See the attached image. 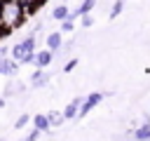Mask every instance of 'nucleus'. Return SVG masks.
Instances as JSON below:
<instances>
[{"instance_id": "7", "label": "nucleus", "mask_w": 150, "mask_h": 141, "mask_svg": "<svg viewBox=\"0 0 150 141\" xmlns=\"http://www.w3.org/2000/svg\"><path fill=\"white\" fill-rule=\"evenodd\" d=\"M134 141H150V115H143V125H138L136 129H129Z\"/></svg>"}, {"instance_id": "18", "label": "nucleus", "mask_w": 150, "mask_h": 141, "mask_svg": "<svg viewBox=\"0 0 150 141\" xmlns=\"http://www.w3.org/2000/svg\"><path fill=\"white\" fill-rule=\"evenodd\" d=\"M80 26H82V28H91V26H94V16H91V14H82V16H80Z\"/></svg>"}, {"instance_id": "16", "label": "nucleus", "mask_w": 150, "mask_h": 141, "mask_svg": "<svg viewBox=\"0 0 150 141\" xmlns=\"http://www.w3.org/2000/svg\"><path fill=\"white\" fill-rule=\"evenodd\" d=\"M122 9H124V0H115L112 7H110V14H108V16H110V19H117V16L122 14Z\"/></svg>"}, {"instance_id": "19", "label": "nucleus", "mask_w": 150, "mask_h": 141, "mask_svg": "<svg viewBox=\"0 0 150 141\" xmlns=\"http://www.w3.org/2000/svg\"><path fill=\"white\" fill-rule=\"evenodd\" d=\"M40 136H42V132H38V129L33 127V129H30V132H28V134H26V136L21 139V141H38Z\"/></svg>"}, {"instance_id": "25", "label": "nucleus", "mask_w": 150, "mask_h": 141, "mask_svg": "<svg viewBox=\"0 0 150 141\" xmlns=\"http://www.w3.org/2000/svg\"><path fill=\"white\" fill-rule=\"evenodd\" d=\"M0 5H2V2H0Z\"/></svg>"}, {"instance_id": "21", "label": "nucleus", "mask_w": 150, "mask_h": 141, "mask_svg": "<svg viewBox=\"0 0 150 141\" xmlns=\"http://www.w3.org/2000/svg\"><path fill=\"white\" fill-rule=\"evenodd\" d=\"M9 56V45H5V42H0V63L5 61Z\"/></svg>"}, {"instance_id": "8", "label": "nucleus", "mask_w": 150, "mask_h": 141, "mask_svg": "<svg viewBox=\"0 0 150 141\" xmlns=\"http://www.w3.org/2000/svg\"><path fill=\"white\" fill-rule=\"evenodd\" d=\"M54 56H56V54L49 52L47 47H45V49H38V52H35V59H33V66H35V68H49L52 61H54Z\"/></svg>"}, {"instance_id": "10", "label": "nucleus", "mask_w": 150, "mask_h": 141, "mask_svg": "<svg viewBox=\"0 0 150 141\" xmlns=\"http://www.w3.org/2000/svg\"><path fill=\"white\" fill-rule=\"evenodd\" d=\"M45 42H47V49H49V52L59 54V52H61V45H63V33H61V31H52V33H47Z\"/></svg>"}, {"instance_id": "1", "label": "nucleus", "mask_w": 150, "mask_h": 141, "mask_svg": "<svg viewBox=\"0 0 150 141\" xmlns=\"http://www.w3.org/2000/svg\"><path fill=\"white\" fill-rule=\"evenodd\" d=\"M28 19L23 0H5L0 5V38H9L14 31H19Z\"/></svg>"}, {"instance_id": "20", "label": "nucleus", "mask_w": 150, "mask_h": 141, "mask_svg": "<svg viewBox=\"0 0 150 141\" xmlns=\"http://www.w3.org/2000/svg\"><path fill=\"white\" fill-rule=\"evenodd\" d=\"M75 66H77V56H73V59H68V61H66V66H63V73H70Z\"/></svg>"}, {"instance_id": "3", "label": "nucleus", "mask_w": 150, "mask_h": 141, "mask_svg": "<svg viewBox=\"0 0 150 141\" xmlns=\"http://www.w3.org/2000/svg\"><path fill=\"white\" fill-rule=\"evenodd\" d=\"M105 99V94L103 92H98V89H94V92H89L87 96H84V101H82V108H80V113H77V120H82V118H87L101 101Z\"/></svg>"}, {"instance_id": "24", "label": "nucleus", "mask_w": 150, "mask_h": 141, "mask_svg": "<svg viewBox=\"0 0 150 141\" xmlns=\"http://www.w3.org/2000/svg\"><path fill=\"white\" fill-rule=\"evenodd\" d=\"M0 2H5V0H0Z\"/></svg>"}, {"instance_id": "4", "label": "nucleus", "mask_w": 150, "mask_h": 141, "mask_svg": "<svg viewBox=\"0 0 150 141\" xmlns=\"http://www.w3.org/2000/svg\"><path fill=\"white\" fill-rule=\"evenodd\" d=\"M52 82V73L47 68H35L30 75V89H45Z\"/></svg>"}, {"instance_id": "11", "label": "nucleus", "mask_w": 150, "mask_h": 141, "mask_svg": "<svg viewBox=\"0 0 150 141\" xmlns=\"http://www.w3.org/2000/svg\"><path fill=\"white\" fill-rule=\"evenodd\" d=\"M30 122H33V127H35L38 132H42V134L52 132V125H49V120H47V113H35Z\"/></svg>"}, {"instance_id": "15", "label": "nucleus", "mask_w": 150, "mask_h": 141, "mask_svg": "<svg viewBox=\"0 0 150 141\" xmlns=\"http://www.w3.org/2000/svg\"><path fill=\"white\" fill-rule=\"evenodd\" d=\"M33 120V115H28V113H19V118L14 120V129H26V125Z\"/></svg>"}, {"instance_id": "14", "label": "nucleus", "mask_w": 150, "mask_h": 141, "mask_svg": "<svg viewBox=\"0 0 150 141\" xmlns=\"http://www.w3.org/2000/svg\"><path fill=\"white\" fill-rule=\"evenodd\" d=\"M47 120H49V125H52V127H61V125L66 122L63 110H47Z\"/></svg>"}, {"instance_id": "17", "label": "nucleus", "mask_w": 150, "mask_h": 141, "mask_svg": "<svg viewBox=\"0 0 150 141\" xmlns=\"http://www.w3.org/2000/svg\"><path fill=\"white\" fill-rule=\"evenodd\" d=\"M59 31H61V33H73V31H75V21H73V19H66V21H61Z\"/></svg>"}, {"instance_id": "13", "label": "nucleus", "mask_w": 150, "mask_h": 141, "mask_svg": "<svg viewBox=\"0 0 150 141\" xmlns=\"http://www.w3.org/2000/svg\"><path fill=\"white\" fill-rule=\"evenodd\" d=\"M68 14H70V7L66 5V2H59V5H54V9H52V19L54 21H66L68 19Z\"/></svg>"}, {"instance_id": "2", "label": "nucleus", "mask_w": 150, "mask_h": 141, "mask_svg": "<svg viewBox=\"0 0 150 141\" xmlns=\"http://www.w3.org/2000/svg\"><path fill=\"white\" fill-rule=\"evenodd\" d=\"M35 52H38V38H35L33 33H26L23 38H19V40L9 47V56H12L19 66H28V63H33Z\"/></svg>"}, {"instance_id": "6", "label": "nucleus", "mask_w": 150, "mask_h": 141, "mask_svg": "<svg viewBox=\"0 0 150 141\" xmlns=\"http://www.w3.org/2000/svg\"><path fill=\"white\" fill-rule=\"evenodd\" d=\"M82 101H84V96H73L68 103H66V108H63V118L66 120H77V113H80V108H82Z\"/></svg>"}, {"instance_id": "5", "label": "nucleus", "mask_w": 150, "mask_h": 141, "mask_svg": "<svg viewBox=\"0 0 150 141\" xmlns=\"http://www.w3.org/2000/svg\"><path fill=\"white\" fill-rule=\"evenodd\" d=\"M26 92H28L26 82H21V80L12 78V80L5 85V89H2V96H5V99H12V96H21V94H26Z\"/></svg>"}, {"instance_id": "22", "label": "nucleus", "mask_w": 150, "mask_h": 141, "mask_svg": "<svg viewBox=\"0 0 150 141\" xmlns=\"http://www.w3.org/2000/svg\"><path fill=\"white\" fill-rule=\"evenodd\" d=\"M5 103H7V99H5V96H0V108H5Z\"/></svg>"}, {"instance_id": "9", "label": "nucleus", "mask_w": 150, "mask_h": 141, "mask_svg": "<svg viewBox=\"0 0 150 141\" xmlns=\"http://www.w3.org/2000/svg\"><path fill=\"white\" fill-rule=\"evenodd\" d=\"M96 2H98V0H82L75 9H70L68 19H73V21H75V19H80L82 14H91V12H94V7H96Z\"/></svg>"}, {"instance_id": "23", "label": "nucleus", "mask_w": 150, "mask_h": 141, "mask_svg": "<svg viewBox=\"0 0 150 141\" xmlns=\"http://www.w3.org/2000/svg\"><path fill=\"white\" fill-rule=\"evenodd\" d=\"M0 141H7V139H0Z\"/></svg>"}, {"instance_id": "12", "label": "nucleus", "mask_w": 150, "mask_h": 141, "mask_svg": "<svg viewBox=\"0 0 150 141\" xmlns=\"http://www.w3.org/2000/svg\"><path fill=\"white\" fill-rule=\"evenodd\" d=\"M19 68H21V66H19V63H16V61H14L12 56H7V59H5L2 63H0V75H7V78H14V75L19 73Z\"/></svg>"}]
</instances>
